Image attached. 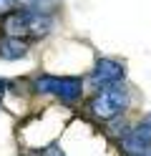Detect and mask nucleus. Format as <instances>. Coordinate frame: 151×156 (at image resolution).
Masks as SVG:
<instances>
[{
  "label": "nucleus",
  "mask_w": 151,
  "mask_h": 156,
  "mask_svg": "<svg viewBox=\"0 0 151 156\" xmlns=\"http://www.w3.org/2000/svg\"><path fill=\"white\" fill-rule=\"evenodd\" d=\"M53 20L50 15L33 13V10H18L5 15V30L13 38H43L50 33Z\"/></svg>",
  "instance_id": "1"
},
{
  "label": "nucleus",
  "mask_w": 151,
  "mask_h": 156,
  "mask_svg": "<svg viewBox=\"0 0 151 156\" xmlns=\"http://www.w3.org/2000/svg\"><path fill=\"white\" fill-rule=\"evenodd\" d=\"M121 146L124 151L131 156H144L151 149V123H138L136 129H131L124 139H121Z\"/></svg>",
  "instance_id": "4"
},
{
  "label": "nucleus",
  "mask_w": 151,
  "mask_h": 156,
  "mask_svg": "<svg viewBox=\"0 0 151 156\" xmlns=\"http://www.w3.org/2000/svg\"><path fill=\"white\" fill-rule=\"evenodd\" d=\"M144 156H151V151H146V154H144Z\"/></svg>",
  "instance_id": "11"
},
{
  "label": "nucleus",
  "mask_w": 151,
  "mask_h": 156,
  "mask_svg": "<svg viewBox=\"0 0 151 156\" xmlns=\"http://www.w3.org/2000/svg\"><path fill=\"white\" fill-rule=\"evenodd\" d=\"M5 88H8V83H5V81H0V98H3V93H5Z\"/></svg>",
  "instance_id": "10"
},
{
  "label": "nucleus",
  "mask_w": 151,
  "mask_h": 156,
  "mask_svg": "<svg viewBox=\"0 0 151 156\" xmlns=\"http://www.w3.org/2000/svg\"><path fill=\"white\" fill-rule=\"evenodd\" d=\"M15 3H18V0H0V18H5V15L13 13Z\"/></svg>",
  "instance_id": "8"
},
{
  "label": "nucleus",
  "mask_w": 151,
  "mask_h": 156,
  "mask_svg": "<svg viewBox=\"0 0 151 156\" xmlns=\"http://www.w3.org/2000/svg\"><path fill=\"white\" fill-rule=\"evenodd\" d=\"M28 53V45L23 38H13V35H5L0 38V55L8 58V61H18Z\"/></svg>",
  "instance_id": "6"
},
{
  "label": "nucleus",
  "mask_w": 151,
  "mask_h": 156,
  "mask_svg": "<svg viewBox=\"0 0 151 156\" xmlns=\"http://www.w3.org/2000/svg\"><path fill=\"white\" fill-rule=\"evenodd\" d=\"M20 5H23V10H33V13H43L48 15L50 10H56L58 0H18Z\"/></svg>",
  "instance_id": "7"
},
{
  "label": "nucleus",
  "mask_w": 151,
  "mask_h": 156,
  "mask_svg": "<svg viewBox=\"0 0 151 156\" xmlns=\"http://www.w3.org/2000/svg\"><path fill=\"white\" fill-rule=\"evenodd\" d=\"M35 88L40 93H53V96H58V98L66 101V103H73V101H78L83 86H81V78H76V76H63V78H58V76H40L35 81Z\"/></svg>",
  "instance_id": "3"
},
{
  "label": "nucleus",
  "mask_w": 151,
  "mask_h": 156,
  "mask_svg": "<svg viewBox=\"0 0 151 156\" xmlns=\"http://www.w3.org/2000/svg\"><path fill=\"white\" fill-rule=\"evenodd\" d=\"M126 106H128L126 88L113 83V86H108V88H103L93 101H91V111H93V116H98V119H113V116H118Z\"/></svg>",
  "instance_id": "2"
},
{
  "label": "nucleus",
  "mask_w": 151,
  "mask_h": 156,
  "mask_svg": "<svg viewBox=\"0 0 151 156\" xmlns=\"http://www.w3.org/2000/svg\"><path fill=\"white\" fill-rule=\"evenodd\" d=\"M45 156H66V154H63V151H60V149H58V146H50V149L45 151Z\"/></svg>",
  "instance_id": "9"
},
{
  "label": "nucleus",
  "mask_w": 151,
  "mask_h": 156,
  "mask_svg": "<svg viewBox=\"0 0 151 156\" xmlns=\"http://www.w3.org/2000/svg\"><path fill=\"white\" fill-rule=\"evenodd\" d=\"M124 78V66L111 61V58H101L96 61V68H93V81L98 86H113Z\"/></svg>",
  "instance_id": "5"
}]
</instances>
